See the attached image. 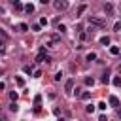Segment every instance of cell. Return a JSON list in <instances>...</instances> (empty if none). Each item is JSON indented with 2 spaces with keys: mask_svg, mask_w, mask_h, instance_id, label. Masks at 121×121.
I'll return each mask as SVG.
<instances>
[{
  "mask_svg": "<svg viewBox=\"0 0 121 121\" xmlns=\"http://www.w3.org/2000/svg\"><path fill=\"white\" fill-rule=\"evenodd\" d=\"M89 25H95V26H106V21L100 19V17H89Z\"/></svg>",
  "mask_w": 121,
  "mask_h": 121,
  "instance_id": "obj_1",
  "label": "cell"
},
{
  "mask_svg": "<svg viewBox=\"0 0 121 121\" xmlns=\"http://www.w3.org/2000/svg\"><path fill=\"white\" fill-rule=\"evenodd\" d=\"M66 8H68V2H66V0H57V2H55V9L62 11V9H66Z\"/></svg>",
  "mask_w": 121,
  "mask_h": 121,
  "instance_id": "obj_2",
  "label": "cell"
},
{
  "mask_svg": "<svg viewBox=\"0 0 121 121\" xmlns=\"http://www.w3.org/2000/svg\"><path fill=\"white\" fill-rule=\"evenodd\" d=\"M47 42H49L51 45H53V43H59V42H60V36H59V34H51V36L47 38Z\"/></svg>",
  "mask_w": 121,
  "mask_h": 121,
  "instance_id": "obj_3",
  "label": "cell"
},
{
  "mask_svg": "<svg viewBox=\"0 0 121 121\" xmlns=\"http://www.w3.org/2000/svg\"><path fill=\"white\" fill-rule=\"evenodd\" d=\"M43 59H45V60H49V57H47V55H45V51L42 49V51L38 53V57H36V62H43Z\"/></svg>",
  "mask_w": 121,
  "mask_h": 121,
  "instance_id": "obj_4",
  "label": "cell"
},
{
  "mask_svg": "<svg viewBox=\"0 0 121 121\" xmlns=\"http://www.w3.org/2000/svg\"><path fill=\"white\" fill-rule=\"evenodd\" d=\"M64 89H66V93H72V89H74V79H66Z\"/></svg>",
  "mask_w": 121,
  "mask_h": 121,
  "instance_id": "obj_5",
  "label": "cell"
},
{
  "mask_svg": "<svg viewBox=\"0 0 121 121\" xmlns=\"http://www.w3.org/2000/svg\"><path fill=\"white\" fill-rule=\"evenodd\" d=\"M108 102H110V106H113V108H117V106H119V98H117V96H110V98H108Z\"/></svg>",
  "mask_w": 121,
  "mask_h": 121,
  "instance_id": "obj_6",
  "label": "cell"
},
{
  "mask_svg": "<svg viewBox=\"0 0 121 121\" xmlns=\"http://www.w3.org/2000/svg\"><path fill=\"white\" fill-rule=\"evenodd\" d=\"M104 11H106L108 15H112V13H113V6H112L110 2H106V6H104Z\"/></svg>",
  "mask_w": 121,
  "mask_h": 121,
  "instance_id": "obj_7",
  "label": "cell"
},
{
  "mask_svg": "<svg viewBox=\"0 0 121 121\" xmlns=\"http://www.w3.org/2000/svg\"><path fill=\"white\" fill-rule=\"evenodd\" d=\"M79 96H81V100H89V98H91V91H83Z\"/></svg>",
  "mask_w": 121,
  "mask_h": 121,
  "instance_id": "obj_8",
  "label": "cell"
},
{
  "mask_svg": "<svg viewBox=\"0 0 121 121\" xmlns=\"http://www.w3.org/2000/svg\"><path fill=\"white\" fill-rule=\"evenodd\" d=\"M23 9H25L26 13H32V11H34V6H32V4H26V6L23 8Z\"/></svg>",
  "mask_w": 121,
  "mask_h": 121,
  "instance_id": "obj_9",
  "label": "cell"
},
{
  "mask_svg": "<svg viewBox=\"0 0 121 121\" xmlns=\"http://www.w3.org/2000/svg\"><path fill=\"white\" fill-rule=\"evenodd\" d=\"M85 9H87V6H85V4H81V6L78 8V15H81V13H85Z\"/></svg>",
  "mask_w": 121,
  "mask_h": 121,
  "instance_id": "obj_10",
  "label": "cell"
},
{
  "mask_svg": "<svg viewBox=\"0 0 121 121\" xmlns=\"http://www.w3.org/2000/svg\"><path fill=\"white\" fill-rule=\"evenodd\" d=\"M108 81H110V74L104 72V74H102V83H108Z\"/></svg>",
  "mask_w": 121,
  "mask_h": 121,
  "instance_id": "obj_11",
  "label": "cell"
},
{
  "mask_svg": "<svg viewBox=\"0 0 121 121\" xmlns=\"http://www.w3.org/2000/svg\"><path fill=\"white\" fill-rule=\"evenodd\" d=\"M113 85H115V87H121V78H119V76L113 78Z\"/></svg>",
  "mask_w": 121,
  "mask_h": 121,
  "instance_id": "obj_12",
  "label": "cell"
},
{
  "mask_svg": "<svg viewBox=\"0 0 121 121\" xmlns=\"http://www.w3.org/2000/svg\"><path fill=\"white\" fill-rule=\"evenodd\" d=\"M100 43H102V45H108V43H110V38H108V36L100 38Z\"/></svg>",
  "mask_w": 121,
  "mask_h": 121,
  "instance_id": "obj_13",
  "label": "cell"
},
{
  "mask_svg": "<svg viewBox=\"0 0 121 121\" xmlns=\"http://www.w3.org/2000/svg\"><path fill=\"white\" fill-rule=\"evenodd\" d=\"M110 53H112V55H119V47H115V45L110 47Z\"/></svg>",
  "mask_w": 121,
  "mask_h": 121,
  "instance_id": "obj_14",
  "label": "cell"
},
{
  "mask_svg": "<svg viewBox=\"0 0 121 121\" xmlns=\"http://www.w3.org/2000/svg\"><path fill=\"white\" fill-rule=\"evenodd\" d=\"M95 59H96V53H93V51L87 53V60H95Z\"/></svg>",
  "mask_w": 121,
  "mask_h": 121,
  "instance_id": "obj_15",
  "label": "cell"
},
{
  "mask_svg": "<svg viewBox=\"0 0 121 121\" xmlns=\"http://www.w3.org/2000/svg\"><path fill=\"white\" fill-rule=\"evenodd\" d=\"M15 81H17V85H19V87H23V85H25V79H23V78H19V76L15 78Z\"/></svg>",
  "mask_w": 121,
  "mask_h": 121,
  "instance_id": "obj_16",
  "label": "cell"
},
{
  "mask_svg": "<svg viewBox=\"0 0 121 121\" xmlns=\"http://www.w3.org/2000/svg\"><path fill=\"white\" fill-rule=\"evenodd\" d=\"M113 30H115V32H119V30H121V21H117V23L113 25Z\"/></svg>",
  "mask_w": 121,
  "mask_h": 121,
  "instance_id": "obj_17",
  "label": "cell"
},
{
  "mask_svg": "<svg viewBox=\"0 0 121 121\" xmlns=\"http://www.w3.org/2000/svg\"><path fill=\"white\" fill-rule=\"evenodd\" d=\"M13 8H15V9H23V6H21V2H19V0H17V2H13Z\"/></svg>",
  "mask_w": 121,
  "mask_h": 121,
  "instance_id": "obj_18",
  "label": "cell"
},
{
  "mask_svg": "<svg viewBox=\"0 0 121 121\" xmlns=\"http://www.w3.org/2000/svg\"><path fill=\"white\" fill-rule=\"evenodd\" d=\"M40 26H47V19H45V17L40 19Z\"/></svg>",
  "mask_w": 121,
  "mask_h": 121,
  "instance_id": "obj_19",
  "label": "cell"
},
{
  "mask_svg": "<svg viewBox=\"0 0 121 121\" xmlns=\"http://www.w3.org/2000/svg\"><path fill=\"white\" fill-rule=\"evenodd\" d=\"M19 28L25 32V30H28V25H26V23H21V25H19Z\"/></svg>",
  "mask_w": 121,
  "mask_h": 121,
  "instance_id": "obj_20",
  "label": "cell"
},
{
  "mask_svg": "<svg viewBox=\"0 0 121 121\" xmlns=\"http://www.w3.org/2000/svg\"><path fill=\"white\" fill-rule=\"evenodd\" d=\"M57 30H59V32H66V26H64V25H57Z\"/></svg>",
  "mask_w": 121,
  "mask_h": 121,
  "instance_id": "obj_21",
  "label": "cell"
},
{
  "mask_svg": "<svg viewBox=\"0 0 121 121\" xmlns=\"http://www.w3.org/2000/svg\"><path fill=\"white\" fill-rule=\"evenodd\" d=\"M85 83H87V85H93L95 79H93V78H85Z\"/></svg>",
  "mask_w": 121,
  "mask_h": 121,
  "instance_id": "obj_22",
  "label": "cell"
},
{
  "mask_svg": "<svg viewBox=\"0 0 121 121\" xmlns=\"http://www.w3.org/2000/svg\"><path fill=\"white\" fill-rule=\"evenodd\" d=\"M9 98H11V100H17V93L11 91V93H9Z\"/></svg>",
  "mask_w": 121,
  "mask_h": 121,
  "instance_id": "obj_23",
  "label": "cell"
},
{
  "mask_svg": "<svg viewBox=\"0 0 121 121\" xmlns=\"http://www.w3.org/2000/svg\"><path fill=\"white\" fill-rule=\"evenodd\" d=\"M85 110H87V112H89V113H93V112H95V106H93V104H89V106H87V108H85Z\"/></svg>",
  "mask_w": 121,
  "mask_h": 121,
  "instance_id": "obj_24",
  "label": "cell"
},
{
  "mask_svg": "<svg viewBox=\"0 0 121 121\" xmlns=\"http://www.w3.org/2000/svg\"><path fill=\"white\" fill-rule=\"evenodd\" d=\"M40 28H42V26H40V23H38V25H32V30H36V32H38Z\"/></svg>",
  "mask_w": 121,
  "mask_h": 121,
  "instance_id": "obj_25",
  "label": "cell"
},
{
  "mask_svg": "<svg viewBox=\"0 0 121 121\" xmlns=\"http://www.w3.org/2000/svg\"><path fill=\"white\" fill-rule=\"evenodd\" d=\"M40 102H42V96H40V95H38V96H36V98H34V104H40Z\"/></svg>",
  "mask_w": 121,
  "mask_h": 121,
  "instance_id": "obj_26",
  "label": "cell"
},
{
  "mask_svg": "<svg viewBox=\"0 0 121 121\" xmlns=\"http://www.w3.org/2000/svg\"><path fill=\"white\" fill-rule=\"evenodd\" d=\"M9 110H11V112H15V110H17V106H15V102H11V104H9Z\"/></svg>",
  "mask_w": 121,
  "mask_h": 121,
  "instance_id": "obj_27",
  "label": "cell"
},
{
  "mask_svg": "<svg viewBox=\"0 0 121 121\" xmlns=\"http://www.w3.org/2000/svg\"><path fill=\"white\" fill-rule=\"evenodd\" d=\"M98 121H108V117H106V115H100V117H98Z\"/></svg>",
  "mask_w": 121,
  "mask_h": 121,
  "instance_id": "obj_28",
  "label": "cell"
},
{
  "mask_svg": "<svg viewBox=\"0 0 121 121\" xmlns=\"http://www.w3.org/2000/svg\"><path fill=\"white\" fill-rule=\"evenodd\" d=\"M117 117L121 119V108H119V106H117Z\"/></svg>",
  "mask_w": 121,
  "mask_h": 121,
  "instance_id": "obj_29",
  "label": "cell"
},
{
  "mask_svg": "<svg viewBox=\"0 0 121 121\" xmlns=\"http://www.w3.org/2000/svg\"><path fill=\"white\" fill-rule=\"evenodd\" d=\"M0 36H2V38H6V32H4L2 28H0Z\"/></svg>",
  "mask_w": 121,
  "mask_h": 121,
  "instance_id": "obj_30",
  "label": "cell"
},
{
  "mask_svg": "<svg viewBox=\"0 0 121 121\" xmlns=\"http://www.w3.org/2000/svg\"><path fill=\"white\" fill-rule=\"evenodd\" d=\"M40 2H42V4H49V0H40Z\"/></svg>",
  "mask_w": 121,
  "mask_h": 121,
  "instance_id": "obj_31",
  "label": "cell"
},
{
  "mask_svg": "<svg viewBox=\"0 0 121 121\" xmlns=\"http://www.w3.org/2000/svg\"><path fill=\"white\" fill-rule=\"evenodd\" d=\"M117 70H119V74H121V64H119V68H117Z\"/></svg>",
  "mask_w": 121,
  "mask_h": 121,
  "instance_id": "obj_32",
  "label": "cell"
},
{
  "mask_svg": "<svg viewBox=\"0 0 121 121\" xmlns=\"http://www.w3.org/2000/svg\"><path fill=\"white\" fill-rule=\"evenodd\" d=\"M59 121H64V119H59Z\"/></svg>",
  "mask_w": 121,
  "mask_h": 121,
  "instance_id": "obj_33",
  "label": "cell"
}]
</instances>
